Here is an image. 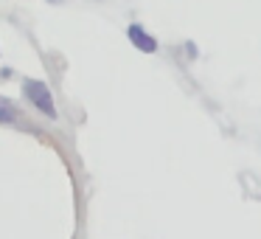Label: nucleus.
I'll return each mask as SVG.
<instances>
[{
	"mask_svg": "<svg viewBox=\"0 0 261 239\" xmlns=\"http://www.w3.org/2000/svg\"><path fill=\"white\" fill-rule=\"evenodd\" d=\"M23 96L29 99V104L40 115H45V118H51V121L59 118L54 93H51V87H48L42 79H23Z\"/></svg>",
	"mask_w": 261,
	"mask_h": 239,
	"instance_id": "1",
	"label": "nucleus"
},
{
	"mask_svg": "<svg viewBox=\"0 0 261 239\" xmlns=\"http://www.w3.org/2000/svg\"><path fill=\"white\" fill-rule=\"evenodd\" d=\"M126 37H129V42L138 48V51H143V54H158V48H160L158 40H154V37L149 34L141 23H129V26H126Z\"/></svg>",
	"mask_w": 261,
	"mask_h": 239,
	"instance_id": "2",
	"label": "nucleus"
},
{
	"mask_svg": "<svg viewBox=\"0 0 261 239\" xmlns=\"http://www.w3.org/2000/svg\"><path fill=\"white\" fill-rule=\"evenodd\" d=\"M17 107H14V102H9L6 96H0V124H12V121H17Z\"/></svg>",
	"mask_w": 261,
	"mask_h": 239,
	"instance_id": "3",
	"label": "nucleus"
},
{
	"mask_svg": "<svg viewBox=\"0 0 261 239\" xmlns=\"http://www.w3.org/2000/svg\"><path fill=\"white\" fill-rule=\"evenodd\" d=\"M186 57L188 59H197L199 57V51H197V45H194V42H186Z\"/></svg>",
	"mask_w": 261,
	"mask_h": 239,
	"instance_id": "4",
	"label": "nucleus"
},
{
	"mask_svg": "<svg viewBox=\"0 0 261 239\" xmlns=\"http://www.w3.org/2000/svg\"><path fill=\"white\" fill-rule=\"evenodd\" d=\"M48 3H62V0H48Z\"/></svg>",
	"mask_w": 261,
	"mask_h": 239,
	"instance_id": "5",
	"label": "nucleus"
}]
</instances>
